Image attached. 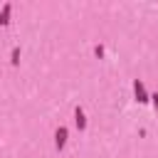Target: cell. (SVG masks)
<instances>
[{
	"instance_id": "obj_1",
	"label": "cell",
	"mask_w": 158,
	"mask_h": 158,
	"mask_svg": "<svg viewBox=\"0 0 158 158\" xmlns=\"http://www.w3.org/2000/svg\"><path fill=\"white\" fill-rule=\"evenodd\" d=\"M133 94H136V99H138L141 104H146V101L151 99V96H148V91H146V84H143L141 79H136V81H133Z\"/></svg>"
},
{
	"instance_id": "obj_2",
	"label": "cell",
	"mask_w": 158,
	"mask_h": 158,
	"mask_svg": "<svg viewBox=\"0 0 158 158\" xmlns=\"http://www.w3.org/2000/svg\"><path fill=\"white\" fill-rule=\"evenodd\" d=\"M67 136H69V133H67V128H64V126H59V128H57V133H54V146H57V151H62V148L67 146Z\"/></svg>"
},
{
	"instance_id": "obj_3",
	"label": "cell",
	"mask_w": 158,
	"mask_h": 158,
	"mask_svg": "<svg viewBox=\"0 0 158 158\" xmlns=\"http://www.w3.org/2000/svg\"><path fill=\"white\" fill-rule=\"evenodd\" d=\"M74 123H77V128H79V131H84V128H86V116H84V109H77V111H74Z\"/></svg>"
},
{
	"instance_id": "obj_4",
	"label": "cell",
	"mask_w": 158,
	"mask_h": 158,
	"mask_svg": "<svg viewBox=\"0 0 158 158\" xmlns=\"http://www.w3.org/2000/svg\"><path fill=\"white\" fill-rule=\"evenodd\" d=\"M10 12H12V5H10V2H5V5H2V10H0V25H2V27L10 22Z\"/></svg>"
},
{
	"instance_id": "obj_5",
	"label": "cell",
	"mask_w": 158,
	"mask_h": 158,
	"mask_svg": "<svg viewBox=\"0 0 158 158\" xmlns=\"http://www.w3.org/2000/svg\"><path fill=\"white\" fill-rule=\"evenodd\" d=\"M20 62V49H12V64Z\"/></svg>"
},
{
	"instance_id": "obj_6",
	"label": "cell",
	"mask_w": 158,
	"mask_h": 158,
	"mask_svg": "<svg viewBox=\"0 0 158 158\" xmlns=\"http://www.w3.org/2000/svg\"><path fill=\"white\" fill-rule=\"evenodd\" d=\"M151 99H153V106L158 109V96H151Z\"/></svg>"
}]
</instances>
